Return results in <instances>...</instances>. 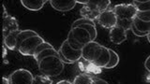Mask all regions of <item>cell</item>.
<instances>
[{
    "mask_svg": "<svg viewBox=\"0 0 150 84\" xmlns=\"http://www.w3.org/2000/svg\"><path fill=\"white\" fill-rule=\"evenodd\" d=\"M52 48H54L53 45H51V44L49 43V42L44 41L43 43H41V44L36 49L35 53H34V56H33V57H35V56H37L38 54H40V53L41 52V51H43L44 50H46V49H52Z\"/></svg>",
    "mask_w": 150,
    "mask_h": 84,
    "instance_id": "cell-28",
    "label": "cell"
},
{
    "mask_svg": "<svg viewBox=\"0 0 150 84\" xmlns=\"http://www.w3.org/2000/svg\"><path fill=\"white\" fill-rule=\"evenodd\" d=\"M67 41H68V43L69 44V46L71 47V48L73 50H82L83 48V45L82 44H80L79 42L74 38L73 36H72V33L71 31H69V34H68V37H67Z\"/></svg>",
    "mask_w": 150,
    "mask_h": 84,
    "instance_id": "cell-24",
    "label": "cell"
},
{
    "mask_svg": "<svg viewBox=\"0 0 150 84\" xmlns=\"http://www.w3.org/2000/svg\"><path fill=\"white\" fill-rule=\"evenodd\" d=\"M79 27H82V28H83V29H86L89 33V34H90L92 41H95V39L97 38V35H98V32H97V29H96V25L83 24V25H81Z\"/></svg>",
    "mask_w": 150,
    "mask_h": 84,
    "instance_id": "cell-26",
    "label": "cell"
},
{
    "mask_svg": "<svg viewBox=\"0 0 150 84\" xmlns=\"http://www.w3.org/2000/svg\"><path fill=\"white\" fill-rule=\"evenodd\" d=\"M83 24H91V25H96V23H95V22H93V21L88 20V19H86V18H80V19H78V20H76V21H74V22H73L72 25H71V28L79 27V26L83 25Z\"/></svg>",
    "mask_w": 150,
    "mask_h": 84,
    "instance_id": "cell-27",
    "label": "cell"
},
{
    "mask_svg": "<svg viewBox=\"0 0 150 84\" xmlns=\"http://www.w3.org/2000/svg\"><path fill=\"white\" fill-rule=\"evenodd\" d=\"M132 4L137 8L138 12H145L150 10V0H145V1H139V0H134Z\"/></svg>",
    "mask_w": 150,
    "mask_h": 84,
    "instance_id": "cell-23",
    "label": "cell"
},
{
    "mask_svg": "<svg viewBox=\"0 0 150 84\" xmlns=\"http://www.w3.org/2000/svg\"><path fill=\"white\" fill-rule=\"evenodd\" d=\"M39 70L42 75L48 77H57L63 72L65 64L57 56H49L38 63Z\"/></svg>",
    "mask_w": 150,
    "mask_h": 84,
    "instance_id": "cell-1",
    "label": "cell"
},
{
    "mask_svg": "<svg viewBox=\"0 0 150 84\" xmlns=\"http://www.w3.org/2000/svg\"><path fill=\"white\" fill-rule=\"evenodd\" d=\"M37 35H38V33L35 32L34 30H30V29L21 30L20 34L18 35V37H17V49H18V47L22 44L23 41H25V39L29 38L31 36H35Z\"/></svg>",
    "mask_w": 150,
    "mask_h": 84,
    "instance_id": "cell-20",
    "label": "cell"
},
{
    "mask_svg": "<svg viewBox=\"0 0 150 84\" xmlns=\"http://www.w3.org/2000/svg\"><path fill=\"white\" fill-rule=\"evenodd\" d=\"M92 84H109V83H108L107 81H105L104 79L94 76V81H93Z\"/></svg>",
    "mask_w": 150,
    "mask_h": 84,
    "instance_id": "cell-31",
    "label": "cell"
},
{
    "mask_svg": "<svg viewBox=\"0 0 150 84\" xmlns=\"http://www.w3.org/2000/svg\"><path fill=\"white\" fill-rule=\"evenodd\" d=\"M2 57H3V59L5 60V58H6V56H7V47L5 46L4 44H3V46H2Z\"/></svg>",
    "mask_w": 150,
    "mask_h": 84,
    "instance_id": "cell-33",
    "label": "cell"
},
{
    "mask_svg": "<svg viewBox=\"0 0 150 84\" xmlns=\"http://www.w3.org/2000/svg\"><path fill=\"white\" fill-rule=\"evenodd\" d=\"M109 52H110V61H109V63H108V64L106 65L105 69L115 68L119 63V56L117 54L116 51H115L112 49H109Z\"/></svg>",
    "mask_w": 150,
    "mask_h": 84,
    "instance_id": "cell-22",
    "label": "cell"
},
{
    "mask_svg": "<svg viewBox=\"0 0 150 84\" xmlns=\"http://www.w3.org/2000/svg\"><path fill=\"white\" fill-rule=\"evenodd\" d=\"M98 23L101 27L106 28V29H112L117 24V17L114 11V8H109L106 9L105 11H103L100 14L98 20Z\"/></svg>",
    "mask_w": 150,
    "mask_h": 84,
    "instance_id": "cell-6",
    "label": "cell"
},
{
    "mask_svg": "<svg viewBox=\"0 0 150 84\" xmlns=\"http://www.w3.org/2000/svg\"><path fill=\"white\" fill-rule=\"evenodd\" d=\"M147 40H148V42H149V43H150V32L148 33V35H147Z\"/></svg>",
    "mask_w": 150,
    "mask_h": 84,
    "instance_id": "cell-36",
    "label": "cell"
},
{
    "mask_svg": "<svg viewBox=\"0 0 150 84\" xmlns=\"http://www.w3.org/2000/svg\"><path fill=\"white\" fill-rule=\"evenodd\" d=\"M101 12L100 10H98L97 8L94 7L90 6V5H84V6L80 9V14H81L82 18H86L90 21H95L98 20V16Z\"/></svg>",
    "mask_w": 150,
    "mask_h": 84,
    "instance_id": "cell-13",
    "label": "cell"
},
{
    "mask_svg": "<svg viewBox=\"0 0 150 84\" xmlns=\"http://www.w3.org/2000/svg\"><path fill=\"white\" fill-rule=\"evenodd\" d=\"M2 81H3V84H11V81H9V78H7V77H3V78H2Z\"/></svg>",
    "mask_w": 150,
    "mask_h": 84,
    "instance_id": "cell-34",
    "label": "cell"
},
{
    "mask_svg": "<svg viewBox=\"0 0 150 84\" xmlns=\"http://www.w3.org/2000/svg\"><path fill=\"white\" fill-rule=\"evenodd\" d=\"M94 81V76L90 74L81 73L74 78L73 84H92Z\"/></svg>",
    "mask_w": 150,
    "mask_h": 84,
    "instance_id": "cell-18",
    "label": "cell"
},
{
    "mask_svg": "<svg viewBox=\"0 0 150 84\" xmlns=\"http://www.w3.org/2000/svg\"><path fill=\"white\" fill-rule=\"evenodd\" d=\"M136 17H138L140 20H142L144 22H150V10L145 12H137Z\"/></svg>",
    "mask_w": 150,
    "mask_h": 84,
    "instance_id": "cell-29",
    "label": "cell"
},
{
    "mask_svg": "<svg viewBox=\"0 0 150 84\" xmlns=\"http://www.w3.org/2000/svg\"><path fill=\"white\" fill-rule=\"evenodd\" d=\"M72 33V36L75 39H76L80 44L82 45H86L89 42H91V36L90 34L82 27H75V28H71L70 29Z\"/></svg>",
    "mask_w": 150,
    "mask_h": 84,
    "instance_id": "cell-12",
    "label": "cell"
},
{
    "mask_svg": "<svg viewBox=\"0 0 150 84\" xmlns=\"http://www.w3.org/2000/svg\"><path fill=\"white\" fill-rule=\"evenodd\" d=\"M118 21H133L137 15V8L131 4H117L112 8Z\"/></svg>",
    "mask_w": 150,
    "mask_h": 84,
    "instance_id": "cell-2",
    "label": "cell"
},
{
    "mask_svg": "<svg viewBox=\"0 0 150 84\" xmlns=\"http://www.w3.org/2000/svg\"><path fill=\"white\" fill-rule=\"evenodd\" d=\"M102 45L98 43L96 41H91L84 45V47L82 50V57L86 59L88 62L93 63L94 61H96L102 51Z\"/></svg>",
    "mask_w": 150,
    "mask_h": 84,
    "instance_id": "cell-4",
    "label": "cell"
},
{
    "mask_svg": "<svg viewBox=\"0 0 150 84\" xmlns=\"http://www.w3.org/2000/svg\"><path fill=\"white\" fill-rule=\"evenodd\" d=\"M132 23L140 32L145 33V34H148V33L150 32V22H144L142 20H140L138 17H135L133 19Z\"/></svg>",
    "mask_w": 150,
    "mask_h": 84,
    "instance_id": "cell-19",
    "label": "cell"
},
{
    "mask_svg": "<svg viewBox=\"0 0 150 84\" xmlns=\"http://www.w3.org/2000/svg\"><path fill=\"white\" fill-rule=\"evenodd\" d=\"M78 66L80 70L82 71V73L90 74V75H93V76L101 73V68L98 67L97 65H95L93 63L88 62V61L83 59V57L78 61Z\"/></svg>",
    "mask_w": 150,
    "mask_h": 84,
    "instance_id": "cell-11",
    "label": "cell"
},
{
    "mask_svg": "<svg viewBox=\"0 0 150 84\" xmlns=\"http://www.w3.org/2000/svg\"><path fill=\"white\" fill-rule=\"evenodd\" d=\"M59 53L62 54L64 57L67 59L69 64H74L82 58V50H73L71 47L68 43L67 39L63 41L59 48Z\"/></svg>",
    "mask_w": 150,
    "mask_h": 84,
    "instance_id": "cell-7",
    "label": "cell"
},
{
    "mask_svg": "<svg viewBox=\"0 0 150 84\" xmlns=\"http://www.w3.org/2000/svg\"><path fill=\"white\" fill-rule=\"evenodd\" d=\"M130 30H131V32H132L135 36H139V37L147 36V35H148V34H145V33H142V32H140V31L137 29V28H136V27L133 25V23H132V25H131Z\"/></svg>",
    "mask_w": 150,
    "mask_h": 84,
    "instance_id": "cell-30",
    "label": "cell"
},
{
    "mask_svg": "<svg viewBox=\"0 0 150 84\" xmlns=\"http://www.w3.org/2000/svg\"><path fill=\"white\" fill-rule=\"evenodd\" d=\"M19 30L18 21L15 17L8 15L3 17V37Z\"/></svg>",
    "mask_w": 150,
    "mask_h": 84,
    "instance_id": "cell-8",
    "label": "cell"
},
{
    "mask_svg": "<svg viewBox=\"0 0 150 84\" xmlns=\"http://www.w3.org/2000/svg\"><path fill=\"white\" fill-rule=\"evenodd\" d=\"M87 4L97 8L100 12H103L110 8L111 1L110 0H88Z\"/></svg>",
    "mask_w": 150,
    "mask_h": 84,
    "instance_id": "cell-17",
    "label": "cell"
},
{
    "mask_svg": "<svg viewBox=\"0 0 150 84\" xmlns=\"http://www.w3.org/2000/svg\"><path fill=\"white\" fill-rule=\"evenodd\" d=\"M20 32L21 30L12 32L11 34L3 37V44L7 47V49L11 50H17V37Z\"/></svg>",
    "mask_w": 150,
    "mask_h": 84,
    "instance_id": "cell-15",
    "label": "cell"
},
{
    "mask_svg": "<svg viewBox=\"0 0 150 84\" xmlns=\"http://www.w3.org/2000/svg\"><path fill=\"white\" fill-rule=\"evenodd\" d=\"M8 78L11 84H32L34 76L29 70L19 68L9 75Z\"/></svg>",
    "mask_w": 150,
    "mask_h": 84,
    "instance_id": "cell-5",
    "label": "cell"
},
{
    "mask_svg": "<svg viewBox=\"0 0 150 84\" xmlns=\"http://www.w3.org/2000/svg\"><path fill=\"white\" fill-rule=\"evenodd\" d=\"M144 67L148 72H150V55L146 58V60L144 61Z\"/></svg>",
    "mask_w": 150,
    "mask_h": 84,
    "instance_id": "cell-32",
    "label": "cell"
},
{
    "mask_svg": "<svg viewBox=\"0 0 150 84\" xmlns=\"http://www.w3.org/2000/svg\"><path fill=\"white\" fill-rule=\"evenodd\" d=\"M110 61V52H109V48H106V47L103 46L102 47V51L96 61H94L93 64L97 65L98 67L100 68H105L106 65L108 64Z\"/></svg>",
    "mask_w": 150,
    "mask_h": 84,
    "instance_id": "cell-16",
    "label": "cell"
},
{
    "mask_svg": "<svg viewBox=\"0 0 150 84\" xmlns=\"http://www.w3.org/2000/svg\"><path fill=\"white\" fill-rule=\"evenodd\" d=\"M43 42L44 39L39 35L31 36L25 41H23L22 44L18 47L17 50L23 56H34L36 49Z\"/></svg>",
    "mask_w": 150,
    "mask_h": 84,
    "instance_id": "cell-3",
    "label": "cell"
},
{
    "mask_svg": "<svg viewBox=\"0 0 150 84\" xmlns=\"http://www.w3.org/2000/svg\"><path fill=\"white\" fill-rule=\"evenodd\" d=\"M32 84H53V79L45 75H39L34 77Z\"/></svg>",
    "mask_w": 150,
    "mask_h": 84,
    "instance_id": "cell-25",
    "label": "cell"
},
{
    "mask_svg": "<svg viewBox=\"0 0 150 84\" xmlns=\"http://www.w3.org/2000/svg\"><path fill=\"white\" fill-rule=\"evenodd\" d=\"M109 38L114 44H122L127 40V31L122 27L116 25L109 30Z\"/></svg>",
    "mask_w": 150,
    "mask_h": 84,
    "instance_id": "cell-9",
    "label": "cell"
},
{
    "mask_svg": "<svg viewBox=\"0 0 150 84\" xmlns=\"http://www.w3.org/2000/svg\"><path fill=\"white\" fill-rule=\"evenodd\" d=\"M49 56H57L59 57V52L58 50H56L54 48H52V49H46L43 51H41L40 54H38L37 56H35V60L37 63H39L40 61H41L42 59H44L46 57H49Z\"/></svg>",
    "mask_w": 150,
    "mask_h": 84,
    "instance_id": "cell-21",
    "label": "cell"
},
{
    "mask_svg": "<svg viewBox=\"0 0 150 84\" xmlns=\"http://www.w3.org/2000/svg\"><path fill=\"white\" fill-rule=\"evenodd\" d=\"M47 0H21V4L23 8L30 11H39L43 8Z\"/></svg>",
    "mask_w": 150,
    "mask_h": 84,
    "instance_id": "cell-14",
    "label": "cell"
},
{
    "mask_svg": "<svg viewBox=\"0 0 150 84\" xmlns=\"http://www.w3.org/2000/svg\"><path fill=\"white\" fill-rule=\"evenodd\" d=\"M49 2L52 8L61 12L71 10L77 4L75 0H50Z\"/></svg>",
    "mask_w": 150,
    "mask_h": 84,
    "instance_id": "cell-10",
    "label": "cell"
},
{
    "mask_svg": "<svg viewBox=\"0 0 150 84\" xmlns=\"http://www.w3.org/2000/svg\"><path fill=\"white\" fill-rule=\"evenodd\" d=\"M55 84H73V83L69 81V80H66V79H64V80H60L58 82H56Z\"/></svg>",
    "mask_w": 150,
    "mask_h": 84,
    "instance_id": "cell-35",
    "label": "cell"
}]
</instances>
